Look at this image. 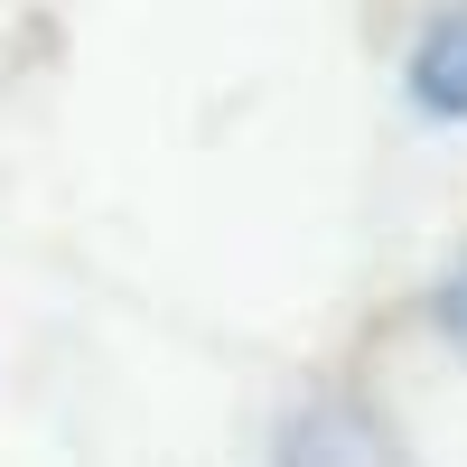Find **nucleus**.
<instances>
[{
  "instance_id": "1",
  "label": "nucleus",
  "mask_w": 467,
  "mask_h": 467,
  "mask_svg": "<svg viewBox=\"0 0 467 467\" xmlns=\"http://www.w3.org/2000/svg\"><path fill=\"white\" fill-rule=\"evenodd\" d=\"M271 467H420L402 420L356 383H308V393L271 420Z\"/></svg>"
},
{
  "instance_id": "2",
  "label": "nucleus",
  "mask_w": 467,
  "mask_h": 467,
  "mask_svg": "<svg viewBox=\"0 0 467 467\" xmlns=\"http://www.w3.org/2000/svg\"><path fill=\"white\" fill-rule=\"evenodd\" d=\"M402 94H411V112H431V122H467V0L420 19L411 57H402Z\"/></svg>"
},
{
  "instance_id": "3",
  "label": "nucleus",
  "mask_w": 467,
  "mask_h": 467,
  "mask_svg": "<svg viewBox=\"0 0 467 467\" xmlns=\"http://www.w3.org/2000/svg\"><path fill=\"white\" fill-rule=\"evenodd\" d=\"M431 318H440V337H458V346H467V262H458L449 281H440V299H431Z\"/></svg>"
}]
</instances>
